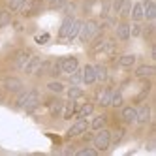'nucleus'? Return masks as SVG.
<instances>
[{"mask_svg": "<svg viewBox=\"0 0 156 156\" xmlns=\"http://www.w3.org/2000/svg\"><path fill=\"white\" fill-rule=\"evenodd\" d=\"M104 43H105V38L104 36H96L94 40H92V45H90V51L92 53H100V51H104Z\"/></svg>", "mask_w": 156, "mask_h": 156, "instance_id": "25", "label": "nucleus"}, {"mask_svg": "<svg viewBox=\"0 0 156 156\" xmlns=\"http://www.w3.org/2000/svg\"><path fill=\"white\" fill-rule=\"evenodd\" d=\"M66 94H68V100H75V102H77L79 98H83V90H81V88L77 87V85H72V87L68 88V92H66Z\"/></svg>", "mask_w": 156, "mask_h": 156, "instance_id": "27", "label": "nucleus"}, {"mask_svg": "<svg viewBox=\"0 0 156 156\" xmlns=\"http://www.w3.org/2000/svg\"><path fill=\"white\" fill-rule=\"evenodd\" d=\"M124 2H126V0H113V4H111L113 12H115V13H119V12H120V8L124 6Z\"/></svg>", "mask_w": 156, "mask_h": 156, "instance_id": "36", "label": "nucleus"}, {"mask_svg": "<svg viewBox=\"0 0 156 156\" xmlns=\"http://www.w3.org/2000/svg\"><path fill=\"white\" fill-rule=\"evenodd\" d=\"M132 36H130V25L126 23V21H120V23L117 25V40H120V41H126V40H130Z\"/></svg>", "mask_w": 156, "mask_h": 156, "instance_id": "13", "label": "nucleus"}, {"mask_svg": "<svg viewBox=\"0 0 156 156\" xmlns=\"http://www.w3.org/2000/svg\"><path fill=\"white\" fill-rule=\"evenodd\" d=\"M81 19H73V25H72V28H70V32H68V38L66 40H75L77 36H79V30H81Z\"/></svg>", "mask_w": 156, "mask_h": 156, "instance_id": "23", "label": "nucleus"}, {"mask_svg": "<svg viewBox=\"0 0 156 156\" xmlns=\"http://www.w3.org/2000/svg\"><path fill=\"white\" fill-rule=\"evenodd\" d=\"M27 98H28V90H27V92H21V94L17 96V100H15V107H17V109H23Z\"/></svg>", "mask_w": 156, "mask_h": 156, "instance_id": "33", "label": "nucleus"}, {"mask_svg": "<svg viewBox=\"0 0 156 156\" xmlns=\"http://www.w3.org/2000/svg\"><path fill=\"white\" fill-rule=\"evenodd\" d=\"M136 117L139 124H149L151 122V107L147 104H143L139 109H136Z\"/></svg>", "mask_w": 156, "mask_h": 156, "instance_id": "9", "label": "nucleus"}, {"mask_svg": "<svg viewBox=\"0 0 156 156\" xmlns=\"http://www.w3.org/2000/svg\"><path fill=\"white\" fill-rule=\"evenodd\" d=\"M28 58H30V51H27V49H23V51H17L15 58H13V68H17V70H23Z\"/></svg>", "mask_w": 156, "mask_h": 156, "instance_id": "10", "label": "nucleus"}, {"mask_svg": "<svg viewBox=\"0 0 156 156\" xmlns=\"http://www.w3.org/2000/svg\"><path fill=\"white\" fill-rule=\"evenodd\" d=\"M132 19H133V23H141L143 21V4L141 2H136L132 6Z\"/></svg>", "mask_w": 156, "mask_h": 156, "instance_id": "20", "label": "nucleus"}, {"mask_svg": "<svg viewBox=\"0 0 156 156\" xmlns=\"http://www.w3.org/2000/svg\"><path fill=\"white\" fill-rule=\"evenodd\" d=\"M111 96H113V88L111 87L104 88V90L100 92V96H98V105L100 107H111Z\"/></svg>", "mask_w": 156, "mask_h": 156, "instance_id": "11", "label": "nucleus"}, {"mask_svg": "<svg viewBox=\"0 0 156 156\" xmlns=\"http://www.w3.org/2000/svg\"><path fill=\"white\" fill-rule=\"evenodd\" d=\"M62 109H64V104L60 102V100H53V102L49 104V111H51V115H53V117L62 115Z\"/></svg>", "mask_w": 156, "mask_h": 156, "instance_id": "24", "label": "nucleus"}, {"mask_svg": "<svg viewBox=\"0 0 156 156\" xmlns=\"http://www.w3.org/2000/svg\"><path fill=\"white\" fill-rule=\"evenodd\" d=\"M109 8H111V4L107 2H104V8H102V19H107V15H109Z\"/></svg>", "mask_w": 156, "mask_h": 156, "instance_id": "37", "label": "nucleus"}, {"mask_svg": "<svg viewBox=\"0 0 156 156\" xmlns=\"http://www.w3.org/2000/svg\"><path fill=\"white\" fill-rule=\"evenodd\" d=\"M41 57H38V55H30V58L27 60V64H25V68H23V72L27 73V75H34L36 72H38V68L41 66Z\"/></svg>", "mask_w": 156, "mask_h": 156, "instance_id": "4", "label": "nucleus"}, {"mask_svg": "<svg viewBox=\"0 0 156 156\" xmlns=\"http://www.w3.org/2000/svg\"><path fill=\"white\" fill-rule=\"evenodd\" d=\"M105 126H107V117L105 115H98V117L92 119V122H88V128H92L94 132L96 130H102Z\"/></svg>", "mask_w": 156, "mask_h": 156, "instance_id": "17", "label": "nucleus"}, {"mask_svg": "<svg viewBox=\"0 0 156 156\" xmlns=\"http://www.w3.org/2000/svg\"><path fill=\"white\" fill-rule=\"evenodd\" d=\"M98 34H100V25H98V21L88 19V21H85V23L81 25L79 40H81L83 43H88V41H92Z\"/></svg>", "mask_w": 156, "mask_h": 156, "instance_id": "1", "label": "nucleus"}, {"mask_svg": "<svg viewBox=\"0 0 156 156\" xmlns=\"http://www.w3.org/2000/svg\"><path fill=\"white\" fill-rule=\"evenodd\" d=\"M2 85L8 92H21L23 90V81H21L19 77H6L2 81Z\"/></svg>", "mask_w": 156, "mask_h": 156, "instance_id": "7", "label": "nucleus"}, {"mask_svg": "<svg viewBox=\"0 0 156 156\" xmlns=\"http://www.w3.org/2000/svg\"><path fill=\"white\" fill-rule=\"evenodd\" d=\"M141 34H143V27H141V23H136L133 27H130V36L139 38Z\"/></svg>", "mask_w": 156, "mask_h": 156, "instance_id": "34", "label": "nucleus"}, {"mask_svg": "<svg viewBox=\"0 0 156 156\" xmlns=\"http://www.w3.org/2000/svg\"><path fill=\"white\" fill-rule=\"evenodd\" d=\"M64 113H62V117L64 119H72L73 115H75V111H77V104H75V100H68V104L64 105Z\"/></svg>", "mask_w": 156, "mask_h": 156, "instance_id": "21", "label": "nucleus"}, {"mask_svg": "<svg viewBox=\"0 0 156 156\" xmlns=\"http://www.w3.org/2000/svg\"><path fill=\"white\" fill-rule=\"evenodd\" d=\"M25 8H27V0H9L8 2L9 12H23Z\"/></svg>", "mask_w": 156, "mask_h": 156, "instance_id": "22", "label": "nucleus"}, {"mask_svg": "<svg viewBox=\"0 0 156 156\" xmlns=\"http://www.w3.org/2000/svg\"><path fill=\"white\" fill-rule=\"evenodd\" d=\"M154 73H156V70L151 64H141L139 68H136V77H152Z\"/></svg>", "mask_w": 156, "mask_h": 156, "instance_id": "16", "label": "nucleus"}, {"mask_svg": "<svg viewBox=\"0 0 156 156\" xmlns=\"http://www.w3.org/2000/svg\"><path fill=\"white\" fill-rule=\"evenodd\" d=\"M111 139H113V136H111V132L102 128V130H96V136L92 137L94 141V147L98 151H107L111 147Z\"/></svg>", "mask_w": 156, "mask_h": 156, "instance_id": "2", "label": "nucleus"}, {"mask_svg": "<svg viewBox=\"0 0 156 156\" xmlns=\"http://www.w3.org/2000/svg\"><path fill=\"white\" fill-rule=\"evenodd\" d=\"M94 72H96V81H100V83H105L107 81L109 73H107V68H105L104 64H96L94 66Z\"/></svg>", "mask_w": 156, "mask_h": 156, "instance_id": "19", "label": "nucleus"}, {"mask_svg": "<svg viewBox=\"0 0 156 156\" xmlns=\"http://www.w3.org/2000/svg\"><path fill=\"white\" fill-rule=\"evenodd\" d=\"M122 136H124V130H119V132H117V137H115V143H120Z\"/></svg>", "mask_w": 156, "mask_h": 156, "instance_id": "40", "label": "nucleus"}, {"mask_svg": "<svg viewBox=\"0 0 156 156\" xmlns=\"http://www.w3.org/2000/svg\"><path fill=\"white\" fill-rule=\"evenodd\" d=\"M47 90H51L55 94H60V92H64V85L60 81H49L47 83Z\"/></svg>", "mask_w": 156, "mask_h": 156, "instance_id": "29", "label": "nucleus"}, {"mask_svg": "<svg viewBox=\"0 0 156 156\" xmlns=\"http://www.w3.org/2000/svg\"><path fill=\"white\" fill-rule=\"evenodd\" d=\"M94 2H96V0H85V12L87 13L90 12V6H94Z\"/></svg>", "mask_w": 156, "mask_h": 156, "instance_id": "39", "label": "nucleus"}, {"mask_svg": "<svg viewBox=\"0 0 156 156\" xmlns=\"http://www.w3.org/2000/svg\"><path fill=\"white\" fill-rule=\"evenodd\" d=\"M36 41H38V43H45V41H49V34H41V36H38Z\"/></svg>", "mask_w": 156, "mask_h": 156, "instance_id": "38", "label": "nucleus"}, {"mask_svg": "<svg viewBox=\"0 0 156 156\" xmlns=\"http://www.w3.org/2000/svg\"><path fill=\"white\" fill-rule=\"evenodd\" d=\"M70 75H72V77H70V83H72V85H79V83H83V72H81L79 68H77L75 72H72Z\"/></svg>", "mask_w": 156, "mask_h": 156, "instance_id": "32", "label": "nucleus"}, {"mask_svg": "<svg viewBox=\"0 0 156 156\" xmlns=\"http://www.w3.org/2000/svg\"><path fill=\"white\" fill-rule=\"evenodd\" d=\"M143 19H147L149 23L156 19V4L152 0H145L143 2Z\"/></svg>", "mask_w": 156, "mask_h": 156, "instance_id": "8", "label": "nucleus"}, {"mask_svg": "<svg viewBox=\"0 0 156 156\" xmlns=\"http://www.w3.org/2000/svg\"><path fill=\"white\" fill-rule=\"evenodd\" d=\"M58 64H60V70L64 73H72V72H75L77 68H79V60H77V57H66V58L58 60Z\"/></svg>", "mask_w": 156, "mask_h": 156, "instance_id": "6", "label": "nucleus"}, {"mask_svg": "<svg viewBox=\"0 0 156 156\" xmlns=\"http://www.w3.org/2000/svg\"><path fill=\"white\" fill-rule=\"evenodd\" d=\"M73 15H68L64 21H62V25H60V28H58V38L60 40H66L68 38V32H70V28H72V25H73Z\"/></svg>", "mask_w": 156, "mask_h": 156, "instance_id": "14", "label": "nucleus"}, {"mask_svg": "<svg viewBox=\"0 0 156 156\" xmlns=\"http://www.w3.org/2000/svg\"><path fill=\"white\" fill-rule=\"evenodd\" d=\"M122 102H124L122 92L120 90H113V96H111V107H122Z\"/></svg>", "mask_w": 156, "mask_h": 156, "instance_id": "28", "label": "nucleus"}, {"mask_svg": "<svg viewBox=\"0 0 156 156\" xmlns=\"http://www.w3.org/2000/svg\"><path fill=\"white\" fill-rule=\"evenodd\" d=\"M9 23H12V12H9V9L0 12V27H6Z\"/></svg>", "mask_w": 156, "mask_h": 156, "instance_id": "31", "label": "nucleus"}, {"mask_svg": "<svg viewBox=\"0 0 156 156\" xmlns=\"http://www.w3.org/2000/svg\"><path fill=\"white\" fill-rule=\"evenodd\" d=\"M40 104V92H38V88H32V90H28V98H27V102L23 105V109H27L28 113H32Z\"/></svg>", "mask_w": 156, "mask_h": 156, "instance_id": "5", "label": "nucleus"}, {"mask_svg": "<svg viewBox=\"0 0 156 156\" xmlns=\"http://www.w3.org/2000/svg\"><path fill=\"white\" fill-rule=\"evenodd\" d=\"M66 2H68V0H51L49 8H51V9H60V8L66 6Z\"/></svg>", "mask_w": 156, "mask_h": 156, "instance_id": "35", "label": "nucleus"}, {"mask_svg": "<svg viewBox=\"0 0 156 156\" xmlns=\"http://www.w3.org/2000/svg\"><path fill=\"white\" fill-rule=\"evenodd\" d=\"M136 64V57L133 55H122V57L119 58V66L120 68H130V66Z\"/></svg>", "mask_w": 156, "mask_h": 156, "instance_id": "26", "label": "nucleus"}, {"mask_svg": "<svg viewBox=\"0 0 156 156\" xmlns=\"http://www.w3.org/2000/svg\"><path fill=\"white\" fill-rule=\"evenodd\" d=\"M92 111H94V104L87 102V104H83L81 107H77L75 115H77V119H85V117H88V115H92Z\"/></svg>", "mask_w": 156, "mask_h": 156, "instance_id": "18", "label": "nucleus"}, {"mask_svg": "<svg viewBox=\"0 0 156 156\" xmlns=\"http://www.w3.org/2000/svg\"><path fill=\"white\" fill-rule=\"evenodd\" d=\"M122 120L126 124H136L137 122V117H136V107H122Z\"/></svg>", "mask_w": 156, "mask_h": 156, "instance_id": "15", "label": "nucleus"}, {"mask_svg": "<svg viewBox=\"0 0 156 156\" xmlns=\"http://www.w3.org/2000/svg\"><path fill=\"white\" fill-rule=\"evenodd\" d=\"M87 130H88V120H87V119H77L75 124H72V128L66 132V137H68V139L79 137V136H83Z\"/></svg>", "mask_w": 156, "mask_h": 156, "instance_id": "3", "label": "nucleus"}, {"mask_svg": "<svg viewBox=\"0 0 156 156\" xmlns=\"http://www.w3.org/2000/svg\"><path fill=\"white\" fill-rule=\"evenodd\" d=\"M77 156H98V149L96 147H83L79 151H75Z\"/></svg>", "mask_w": 156, "mask_h": 156, "instance_id": "30", "label": "nucleus"}, {"mask_svg": "<svg viewBox=\"0 0 156 156\" xmlns=\"http://www.w3.org/2000/svg\"><path fill=\"white\" fill-rule=\"evenodd\" d=\"M83 83L85 85H94L96 83V72L92 64H85L83 68Z\"/></svg>", "mask_w": 156, "mask_h": 156, "instance_id": "12", "label": "nucleus"}]
</instances>
